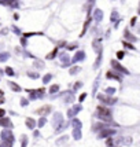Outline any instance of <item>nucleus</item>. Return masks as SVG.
Segmentation results:
<instances>
[{
	"instance_id": "nucleus-1",
	"label": "nucleus",
	"mask_w": 140,
	"mask_h": 147,
	"mask_svg": "<svg viewBox=\"0 0 140 147\" xmlns=\"http://www.w3.org/2000/svg\"><path fill=\"white\" fill-rule=\"evenodd\" d=\"M98 117L102 118V120H111V111L106 107H103V106H98Z\"/></svg>"
},
{
	"instance_id": "nucleus-2",
	"label": "nucleus",
	"mask_w": 140,
	"mask_h": 147,
	"mask_svg": "<svg viewBox=\"0 0 140 147\" xmlns=\"http://www.w3.org/2000/svg\"><path fill=\"white\" fill-rule=\"evenodd\" d=\"M85 59V52L84 51H77L76 54H74V56H73V59H72V62H80V60H84Z\"/></svg>"
},
{
	"instance_id": "nucleus-3",
	"label": "nucleus",
	"mask_w": 140,
	"mask_h": 147,
	"mask_svg": "<svg viewBox=\"0 0 140 147\" xmlns=\"http://www.w3.org/2000/svg\"><path fill=\"white\" fill-rule=\"evenodd\" d=\"M111 65H113V67L115 69V70H119V71H124V73H128V70L124 67V66H121L119 63H118L117 60H111Z\"/></svg>"
},
{
	"instance_id": "nucleus-4",
	"label": "nucleus",
	"mask_w": 140,
	"mask_h": 147,
	"mask_svg": "<svg viewBox=\"0 0 140 147\" xmlns=\"http://www.w3.org/2000/svg\"><path fill=\"white\" fill-rule=\"evenodd\" d=\"M3 139H4V142H14V137H12V133L8 131H4L3 132Z\"/></svg>"
},
{
	"instance_id": "nucleus-5",
	"label": "nucleus",
	"mask_w": 140,
	"mask_h": 147,
	"mask_svg": "<svg viewBox=\"0 0 140 147\" xmlns=\"http://www.w3.org/2000/svg\"><path fill=\"white\" fill-rule=\"evenodd\" d=\"M61 62H62L63 66H66V65H69L72 60H70V56H69L67 54H61Z\"/></svg>"
},
{
	"instance_id": "nucleus-6",
	"label": "nucleus",
	"mask_w": 140,
	"mask_h": 147,
	"mask_svg": "<svg viewBox=\"0 0 140 147\" xmlns=\"http://www.w3.org/2000/svg\"><path fill=\"white\" fill-rule=\"evenodd\" d=\"M51 111V106H44V107H40L39 110H37V114H40V115H43V114H48Z\"/></svg>"
},
{
	"instance_id": "nucleus-7",
	"label": "nucleus",
	"mask_w": 140,
	"mask_h": 147,
	"mask_svg": "<svg viewBox=\"0 0 140 147\" xmlns=\"http://www.w3.org/2000/svg\"><path fill=\"white\" fill-rule=\"evenodd\" d=\"M93 18H95L98 22L102 21V18H103V11L99 10V8H96V10L93 11Z\"/></svg>"
},
{
	"instance_id": "nucleus-8",
	"label": "nucleus",
	"mask_w": 140,
	"mask_h": 147,
	"mask_svg": "<svg viewBox=\"0 0 140 147\" xmlns=\"http://www.w3.org/2000/svg\"><path fill=\"white\" fill-rule=\"evenodd\" d=\"M92 47L95 49L96 52H100V40L99 38H95L93 41H92Z\"/></svg>"
},
{
	"instance_id": "nucleus-9",
	"label": "nucleus",
	"mask_w": 140,
	"mask_h": 147,
	"mask_svg": "<svg viewBox=\"0 0 140 147\" xmlns=\"http://www.w3.org/2000/svg\"><path fill=\"white\" fill-rule=\"evenodd\" d=\"M8 87L12 88L15 92H19V91H21V87H19L18 84H15V82H12V81H8Z\"/></svg>"
},
{
	"instance_id": "nucleus-10",
	"label": "nucleus",
	"mask_w": 140,
	"mask_h": 147,
	"mask_svg": "<svg viewBox=\"0 0 140 147\" xmlns=\"http://www.w3.org/2000/svg\"><path fill=\"white\" fill-rule=\"evenodd\" d=\"M26 125H28V128L33 129L34 126H36V121H34L33 118H28V120H26Z\"/></svg>"
},
{
	"instance_id": "nucleus-11",
	"label": "nucleus",
	"mask_w": 140,
	"mask_h": 147,
	"mask_svg": "<svg viewBox=\"0 0 140 147\" xmlns=\"http://www.w3.org/2000/svg\"><path fill=\"white\" fill-rule=\"evenodd\" d=\"M0 125H4V126H12L11 121L8 120V118H0Z\"/></svg>"
},
{
	"instance_id": "nucleus-12",
	"label": "nucleus",
	"mask_w": 140,
	"mask_h": 147,
	"mask_svg": "<svg viewBox=\"0 0 140 147\" xmlns=\"http://www.w3.org/2000/svg\"><path fill=\"white\" fill-rule=\"evenodd\" d=\"M106 76L109 77V78H115V80H118V81H121V77L117 76V74H114L113 71H107V73H106Z\"/></svg>"
},
{
	"instance_id": "nucleus-13",
	"label": "nucleus",
	"mask_w": 140,
	"mask_h": 147,
	"mask_svg": "<svg viewBox=\"0 0 140 147\" xmlns=\"http://www.w3.org/2000/svg\"><path fill=\"white\" fill-rule=\"evenodd\" d=\"M56 54H58V48H54L50 54L47 55V59H54V58L56 56Z\"/></svg>"
},
{
	"instance_id": "nucleus-14",
	"label": "nucleus",
	"mask_w": 140,
	"mask_h": 147,
	"mask_svg": "<svg viewBox=\"0 0 140 147\" xmlns=\"http://www.w3.org/2000/svg\"><path fill=\"white\" fill-rule=\"evenodd\" d=\"M8 58H10V54H8V52H1V54H0V62H6Z\"/></svg>"
},
{
	"instance_id": "nucleus-15",
	"label": "nucleus",
	"mask_w": 140,
	"mask_h": 147,
	"mask_svg": "<svg viewBox=\"0 0 140 147\" xmlns=\"http://www.w3.org/2000/svg\"><path fill=\"white\" fill-rule=\"evenodd\" d=\"M113 133H114V131H110V129H106V131H102L99 136H100V137H103V136H109V135H113Z\"/></svg>"
},
{
	"instance_id": "nucleus-16",
	"label": "nucleus",
	"mask_w": 140,
	"mask_h": 147,
	"mask_svg": "<svg viewBox=\"0 0 140 147\" xmlns=\"http://www.w3.org/2000/svg\"><path fill=\"white\" fill-rule=\"evenodd\" d=\"M81 70V67L80 66H73L72 69H70V74H76V73H78Z\"/></svg>"
},
{
	"instance_id": "nucleus-17",
	"label": "nucleus",
	"mask_w": 140,
	"mask_h": 147,
	"mask_svg": "<svg viewBox=\"0 0 140 147\" xmlns=\"http://www.w3.org/2000/svg\"><path fill=\"white\" fill-rule=\"evenodd\" d=\"M58 91H59V85H52L51 89H50L51 93H55V92H58Z\"/></svg>"
},
{
	"instance_id": "nucleus-18",
	"label": "nucleus",
	"mask_w": 140,
	"mask_h": 147,
	"mask_svg": "<svg viewBox=\"0 0 140 147\" xmlns=\"http://www.w3.org/2000/svg\"><path fill=\"white\" fill-rule=\"evenodd\" d=\"M51 78H52V74H50V73H48V74H45V76H44V78H43V82H48Z\"/></svg>"
},
{
	"instance_id": "nucleus-19",
	"label": "nucleus",
	"mask_w": 140,
	"mask_h": 147,
	"mask_svg": "<svg viewBox=\"0 0 140 147\" xmlns=\"http://www.w3.org/2000/svg\"><path fill=\"white\" fill-rule=\"evenodd\" d=\"M54 122H55V125H56V122H62V115L56 114V117H54Z\"/></svg>"
},
{
	"instance_id": "nucleus-20",
	"label": "nucleus",
	"mask_w": 140,
	"mask_h": 147,
	"mask_svg": "<svg viewBox=\"0 0 140 147\" xmlns=\"http://www.w3.org/2000/svg\"><path fill=\"white\" fill-rule=\"evenodd\" d=\"M6 73L8 76H14V70H12L11 67H6Z\"/></svg>"
},
{
	"instance_id": "nucleus-21",
	"label": "nucleus",
	"mask_w": 140,
	"mask_h": 147,
	"mask_svg": "<svg viewBox=\"0 0 140 147\" xmlns=\"http://www.w3.org/2000/svg\"><path fill=\"white\" fill-rule=\"evenodd\" d=\"M77 47H78V44H77V43H73V44H70V45L67 47V49H76Z\"/></svg>"
},
{
	"instance_id": "nucleus-22",
	"label": "nucleus",
	"mask_w": 140,
	"mask_h": 147,
	"mask_svg": "<svg viewBox=\"0 0 140 147\" xmlns=\"http://www.w3.org/2000/svg\"><path fill=\"white\" fill-rule=\"evenodd\" d=\"M80 137H81V133H80V131L76 129V131H74V139H80Z\"/></svg>"
},
{
	"instance_id": "nucleus-23",
	"label": "nucleus",
	"mask_w": 140,
	"mask_h": 147,
	"mask_svg": "<svg viewBox=\"0 0 140 147\" xmlns=\"http://www.w3.org/2000/svg\"><path fill=\"white\" fill-rule=\"evenodd\" d=\"M124 45H125L126 48H129V49H133V48H135V47H133V45H132V44L126 43V41H124Z\"/></svg>"
},
{
	"instance_id": "nucleus-24",
	"label": "nucleus",
	"mask_w": 140,
	"mask_h": 147,
	"mask_svg": "<svg viewBox=\"0 0 140 147\" xmlns=\"http://www.w3.org/2000/svg\"><path fill=\"white\" fill-rule=\"evenodd\" d=\"M28 76H29V77H33V78H36V77H39V74H37V73H32V71H28Z\"/></svg>"
},
{
	"instance_id": "nucleus-25",
	"label": "nucleus",
	"mask_w": 140,
	"mask_h": 147,
	"mask_svg": "<svg viewBox=\"0 0 140 147\" xmlns=\"http://www.w3.org/2000/svg\"><path fill=\"white\" fill-rule=\"evenodd\" d=\"M117 58H118V59H122V58H124V52H122V51H118V52H117Z\"/></svg>"
},
{
	"instance_id": "nucleus-26",
	"label": "nucleus",
	"mask_w": 140,
	"mask_h": 147,
	"mask_svg": "<svg viewBox=\"0 0 140 147\" xmlns=\"http://www.w3.org/2000/svg\"><path fill=\"white\" fill-rule=\"evenodd\" d=\"M73 124H74V126H78L80 128V124H81V122H80L78 120H73Z\"/></svg>"
},
{
	"instance_id": "nucleus-27",
	"label": "nucleus",
	"mask_w": 140,
	"mask_h": 147,
	"mask_svg": "<svg viewBox=\"0 0 140 147\" xmlns=\"http://www.w3.org/2000/svg\"><path fill=\"white\" fill-rule=\"evenodd\" d=\"M45 124V118H41V120H40V122H39V126H43Z\"/></svg>"
},
{
	"instance_id": "nucleus-28",
	"label": "nucleus",
	"mask_w": 140,
	"mask_h": 147,
	"mask_svg": "<svg viewBox=\"0 0 140 147\" xmlns=\"http://www.w3.org/2000/svg\"><path fill=\"white\" fill-rule=\"evenodd\" d=\"M81 85H83V82H76V84H74V89H77V88H80Z\"/></svg>"
},
{
	"instance_id": "nucleus-29",
	"label": "nucleus",
	"mask_w": 140,
	"mask_h": 147,
	"mask_svg": "<svg viewBox=\"0 0 140 147\" xmlns=\"http://www.w3.org/2000/svg\"><path fill=\"white\" fill-rule=\"evenodd\" d=\"M34 65L37 66V67H41V66H43V62H40V60H36V63H34Z\"/></svg>"
},
{
	"instance_id": "nucleus-30",
	"label": "nucleus",
	"mask_w": 140,
	"mask_h": 147,
	"mask_svg": "<svg viewBox=\"0 0 140 147\" xmlns=\"http://www.w3.org/2000/svg\"><path fill=\"white\" fill-rule=\"evenodd\" d=\"M12 30H14V32L17 33V34H21V32H19V29H18L17 26H14V27H12Z\"/></svg>"
},
{
	"instance_id": "nucleus-31",
	"label": "nucleus",
	"mask_w": 140,
	"mask_h": 147,
	"mask_svg": "<svg viewBox=\"0 0 140 147\" xmlns=\"http://www.w3.org/2000/svg\"><path fill=\"white\" fill-rule=\"evenodd\" d=\"M106 92H107V93H113V92H114V88H107Z\"/></svg>"
},
{
	"instance_id": "nucleus-32",
	"label": "nucleus",
	"mask_w": 140,
	"mask_h": 147,
	"mask_svg": "<svg viewBox=\"0 0 140 147\" xmlns=\"http://www.w3.org/2000/svg\"><path fill=\"white\" fill-rule=\"evenodd\" d=\"M85 95H87V93H83V95H81V96H80V100H84V98H85Z\"/></svg>"
},
{
	"instance_id": "nucleus-33",
	"label": "nucleus",
	"mask_w": 140,
	"mask_h": 147,
	"mask_svg": "<svg viewBox=\"0 0 140 147\" xmlns=\"http://www.w3.org/2000/svg\"><path fill=\"white\" fill-rule=\"evenodd\" d=\"M88 1H89V7L91 5H93V0H88Z\"/></svg>"
},
{
	"instance_id": "nucleus-34",
	"label": "nucleus",
	"mask_w": 140,
	"mask_h": 147,
	"mask_svg": "<svg viewBox=\"0 0 140 147\" xmlns=\"http://www.w3.org/2000/svg\"><path fill=\"white\" fill-rule=\"evenodd\" d=\"M0 103H3V102H1V100H0Z\"/></svg>"
}]
</instances>
